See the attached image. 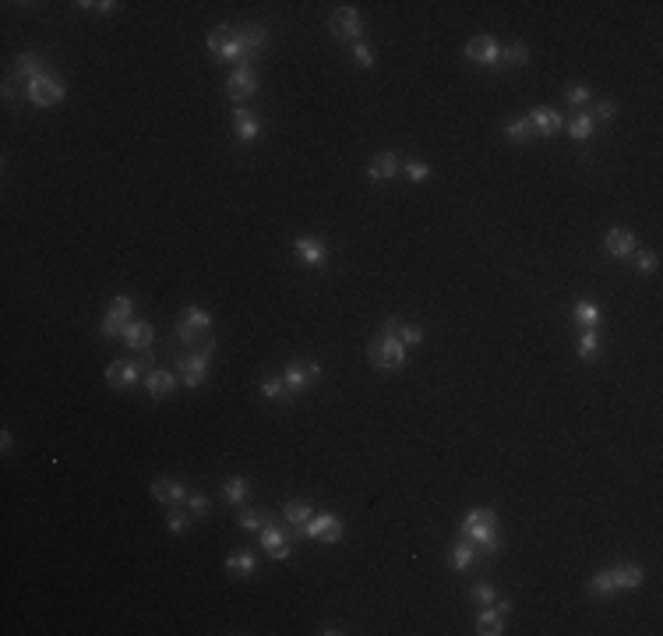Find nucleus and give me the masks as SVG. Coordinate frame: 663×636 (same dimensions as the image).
<instances>
[{
  "mask_svg": "<svg viewBox=\"0 0 663 636\" xmlns=\"http://www.w3.org/2000/svg\"><path fill=\"white\" fill-rule=\"evenodd\" d=\"M462 538H469L473 545H480L487 555L501 552V538H497V516L494 509H473L462 520Z\"/></svg>",
  "mask_w": 663,
  "mask_h": 636,
  "instance_id": "1",
  "label": "nucleus"
},
{
  "mask_svg": "<svg viewBox=\"0 0 663 636\" xmlns=\"http://www.w3.org/2000/svg\"><path fill=\"white\" fill-rule=\"evenodd\" d=\"M208 50L226 64H244L247 61L244 43H240V29H233V25H215L208 32Z\"/></svg>",
  "mask_w": 663,
  "mask_h": 636,
  "instance_id": "2",
  "label": "nucleus"
},
{
  "mask_svg": "<svg viewBox=\"0 0 663 636\" xmlns=\"http://www.w3.org/2000/svg\"><path fill=\"white\" fill-rule=\"evenodd\" d=\"M215 347H219L215 336H208V340L201 343V350H194V354H187V357H177V371L184 375V382H187L191 389L205 382V375H208V357H212Z\"/></svg>",
  "mask_w": 663,
  "mask_h": 636,
  "instance_id": "3",
  "label": "nucleus"
},
{
  "mask_svg": "<svg viewBox=\"0 0 663 636\" xmlns=\"http://www.w3.org/2000/svg\"><path fill=\"white\" fill-rule=\"evenodd\" d=\"M367 357H370L374 368H384V371H389V368H403L406 347L399 343V336H377V340H370Z\"/></svg>",
  "mask_w": 663,
  "mask_h": 636,
  "instance_id": "4",
  "label": "nucleus"
},
{
  "mask_svg": "<svg viewBox=\"0 0 663 636\" xmlns=\"http://www.w3.org/2000/svg\"><path fill=\"white\" fill-rule=\"evenodd\" d=\"M304 538L311 541H321V545H336L343 538V520L332 516V513H318L304 523Z\"/></svg>",
  "mask_w": 663,
  "mask_h": 636,
  "instance_id": "5",
  "label": "nucleus"
},
{
  "mask_svg": "<svg viewBox=\"0 0 663 636\" xmlns=\"http://www.w3.org/2000/svg\"><path fill=\"white\" fill-rule=\"evenodd\" d=\"M25 96H29V103H36V106H57V103L64 99V82L53 78V75H39V78H32V82L25 85Z\"/></svg>",
  "mask_w": 663,
  "mask_h": 636,
  "instance_id": "6",
  "label": "nucleus"
},
{
  "mask_svg": "<svg viewBox=\"0 0 663 636\" xmlns=\"http://www.w3.org/2000/svg\"><path fill=\"white\" fill-rule=\"evenodd\" d=\"M328 32L343 43H357V36L364 32V18L353 8H336L332 11V22H328Z\"/></svg>",
  "mask_w": 663,
  "mask_h": 636,
  "instance_id": "7",
  "label": "nucleus"
},
{
  "mask_svg": "<svg viewBox=\"0 0 663 636\" xmlns=\"http://www.w3.org/2000/svg\"><path fill=\"white\" fill-rule=\"evenodd\" d=\"M318 375H321V368H318L314 361H307V364H304V361H290L286 371H283V382H286L290 396H297V393H304L307 386H314Z\"/></svg>",
  "mask_w": 663,
  "mask_h": 636,
  "instance_id": "8",
  "label": "nucleus"
},
{
  "mask_svg": "<svg viewBox=\"0 0 663 636\" xmlns=\"http://www.w3.org/2000/svg\"><path fill=\"white\" fill-rule=\"evenodd\" d=\"M261 545H265V552H268L272 559H279V562L290 559V552H293V548H290V534H286L283 527H275L272 520L261 527Z\"/></svg>",
  "mask_w": 663,
  "mask_h": 636,
  "instance_id": "9",
  "label": "nucleus"
},
{
  "mask_svg": "<svg viewBox=\"0 0 663 636\" xmlns=\"http://www.w3.org/2000/svg\"><path fill=\"white\" fill-rule=\"evenodd\" d=\"M141 364L138 361H114L106 368V382L114 386V389H127V386H134L138 379H141Z\"/></svg>",
  "mask_w": 663,
  "mask_h": 636,
  "instance_id": "10",
  "label": "nucleus"
},
{
  "mask_svg": "<svg viewBox=\"0 0 663 636\" xmlns=\"http://www.w3.org/2000/svg\"><path fill=\"white\" fill-rule=\"evenodd\" d=\"M226 92H230V99H251L254 92H258V75L247 68V64H240L230 78H226Z\"/></svg>",
  "mask_w": 663,
  "mask_h": 636,
  "instance_id": "11",
  "label": "nucleus"
},
{
  "mask_svg": "<svg viewBox=\"0 0 663 636\" xmlns=\"http://www.w3.org/2000/svg\"><path fill=\"white\" fill-rule=\"evenodd\" d=\"M466 57L473 64H483V68H494L497 57H501V46H497L490 36H476L473 43H466Z\"/></svg>",
  "mask_w": 663,
  "mask_h": 636,
  "instance_id": "12",
  "label": "nucleus"
},
{
  "mask_svg": "<svg viewBox=\"0 0 663 636\" xmlns=\"http://www.w3.org/2000/svg\"><path fill=\"white\" fill-rule=\"evenodd\" d=\"M293 251H297V258H300L304 265H311V269L325 265V258H328V248H325L318 237H297V241H293Z\"/></svg>",
  "mask_w": 663,
  "mask_h": 636,
  "instance_id": "13",
  "label": "nucleus"
},
{
  "mask_svg": "<svg viewBox=\"0 0 663 636\" xmlns=\"http://www.w3.org/2000/svg\"><path fill=\"white\" fill-rule=\"evenodd\" d=\"M145 389H148L152 400H166V396L177 389V379H173L166 368H152L148 375H145Z\"/></svg>",
  "mask_w": 663,
  "mask_h": 636,
  "instance_id": "14",
  "label": "nucleus"
},
{
  "mask_svg": "<svg viewBox=\"0 0 663 636\" xmlns=\"http://www.w3.org/2000/svg\"><path fill=\"white\" fill-rule=\"evenodd\" d=\"M603 248H607V255L625 258V255H632V251H635V234H632V230H625V227H614V230H607Z\"/></svg>",
  "mask_w": 663,
  "mask_h": 636,
  "instance_id": "15",
  "label": "nucleus"
},
{
  "mask_svg": "<svg viewBox=\"0 0 663 636\" xmlns=\"http://www.w3.org/2000/svg\"><path fill=\"white\" fill-rule=\"evenodd\" d=\"M152 499L155 502H187V492L177 477H155L152 481Z\"/></svg>",
  "mask_w": 663,
  "mask_h": 636,
  "instance_id": "16",
  "label": "nucleus"
},
{
  "mask_svg": "<svg viewBox=\"0 0 663 636\" xmlns=\"http://www.w3.org/2000/svg\"><path fill=\"white\" fill-rule=\"evenodd\" d=\"M611 576H614V591H635V587H642V580H646L642 566H635V562H621V566H614Z\"/></svg>",
  "mask_w": 663,
  "mask_h": 636,
  "instance_id": "17",
  "label": "nucleus"
},
{
  "mask_svg": "<svg viewBox=\"0 0 663 636\" xmlns=\"http://www.w3.org/2000/svg\"><path fill=\"white\" fill-rule=\"evenodd\" d=\"M396 170H399V159H396L392 152H381V156H374V159H370L367 177H370V184H381V181H392V177H396Z\"/></svg>",
  "mask_w": 663,
  "mask_h": 636,
  "instance_id": "18",
  "label": "nucleus"
},
{
  "mask_svg": "<svg viewBox=\"0 0 663 636\" xmlns=\"http://www.w3.org/2000/svg\"><path fill=\"white\" fill-rule=\"evenodd\" d=\"M526 121L533 124L536 135H554V131L561 128V114H558V110H550V106H536V110H533Z\"/></svg>",
  "mask_w": 663,
  "mask_h": 636,
  "instance_id": "19",
  "label": "nucleus"
},
{
  "mask_svg": "<svg viewBox=\"0 0 663 636\" xmlns=\"http://www.w3.org/2000/svg\"><path fill=\"white\" fill-rule=\"evenodd\" d=\"M152 336H155V329L148 326V322H127V329H124V340H127V347L131 350H152Z\"/></svg>",
  "mask_w": 663,
  "mask_h": 636,
  "instance_id": "20",
  "label": "nucleus"
},
{
  "mask_svg": "<svg viewBox=\"0 0 663 636\" xmlns=\"http://www.w3.org/2000/svg\"><path fill=\"white\" fill-rule=\"evenodd\" d=\"M233 131H237L240 142H254V138L261 135V121H258L251 110H244V106H240V110L233 114Z\"/></svg>",
  "mask_w": 663,
  "mask_h": 636,
  "instance_id": "21",
  "label": "nucleus"
},
{
  "mask_svg": "<svg viewBox=\"0 0 663 636\" xmlns=\"http://www.w3.org/2000/svg\"><path fill=\"white\" fill-rule=\"evenodd\" d=\"M240 43H244V53H247V57H258V53L268 46V32H265V25H247V29H240Z\"/></svg>",
  "mask_w": 663,
  "mask_h": 636,
  "instance_id": "22",
  "label": "nucleus"
},
{
  "mask_svg": "<svg viewBox=\"0 0 663 636\" xmlns=\"http://www.w3.org/2000/svg\"><path fill=\"white\" fill-rule=\"evenodd\" d=\"M15 75L18 78H25V82H32V78H39V75H46L42 71V57L39 53H18V61H15Z\"/></svg>",
  "mask_w": 663,
  "mask_h": 636,
  "instance_id": "23",
  "label": "nucleus"
},
{
  "mask_svg": "<svg viewBox=\"0 0 663 636\" xmlns=\"http://www.w3.org/2000/svg\"><path fill=\"white\" fill-rule=\"evenodd\" d=\"M505 135L515 142V145H529L533 142V124L526 121V117H512V121H505Z\"/></svg>",
  "mask_w": 663,
  "mask_h": 636,
  "instance_id": "24",
  "label": "nucleus"
},
{
  "mask_svg": "<svg viewBox=\"0 0 663 636\" xmlns=\"http://www.w3.org/2000/svg\"><path fill=\"white\" fill-rule=\"evenodd\" d=\"M473 559H476V548H473L469 538H462L459 545H452V569H469Z\"/></svg>",
  "mask_w": 663,
  "mask_h": 636,
  "instance_id": "25",
  "label": "nucleus"
},
{
  "mask_svg": "<svg viewBox=\"0 0 663 636\" xmlns=\"http://www.w3.org/2000/svg\"><path fill=\"white\" fill-rule=\"evenodd\" d=\"M497 61H501L505 68H522L529 61V50L522 43H508V46H501V57H497Z\"/></svg>",
  "mask_w": 663,
  "mask_h": 636,
  "instance_id": "26",
  "label": "nucleus"
},
{
  "mask_svg": "<svg viewBox=\"0 0 663 636\" xmlns=\"http://www.w3.org/2000/svg\"><path fill=\"white\" fill-rule=\"evenodd\" d=\"M476 633H483V636L505 633V615H501V612H483V615L476 619Z\"/></svg>",
  "mask_w": 663,
  "mask_h": 636,
  "instance_id": "27",
  "label": "nucleus"
},
{
  "mask_svg": "<svg viewBox=\"0 0 663 636\" xmlns=\"http://www.w3.org/2000/svg\"><path fill=\"white\" fill-rule=\"evenodd\" d=\"M226 573H233V576H251V573H254V555H251V552H233V555L226 559Z\"/></svg>",
  "mask_w": 663,
  "mask_h": 636,
  "instance_id": "28",
  "label": "nucleus"
},
{
  "mask_svg": "<svg viewBox=\"0 0 663 636\" xmlns=\"http://www.w3.org/2000/svg\"><path fill=\"white\" fill-rule=\"evenodd\" d=\"M589 594H593V598H607V594H614V576H611V569H600V573H593V580H589Z\"/></svg>",
  "mask_w": 663,
  "mask_h": 636,
  "instance_id": "29",
  "label": "nucleus"
},
{
  "mask_svg": "<svg viewBox=\"0 0 663 636\" xmlns=\"http://www.w3.org/2000/svg\"><path fill=\"white\" fill-rule=\"evenodd\" d=\"M283 516H286V523H293V527H300V523H307V520L314 516V509H311L307 502H300V499H293V502H286V509H283Z\"/></svg>",
  "mask_w": 663,
  "mask_h": 636,
  "instance_id": "30",
  "label": "nucleus"
},
{
  "mask_svg": "<svg viewBox=\"0 0 663 636\" xmlns=\"http://www.w3.org/2000/svg\"><path fill=\"white\" fill-rule=\"evenodd\" d=\"M223 495H226V502H244V499L251 495L247 477H230V481L223 485Z\"/></svg>",
  "mask_w": 663,
  "mask_h": 636,
  "instance_id": "31",
  "label": "nucleus"
},
{
  "mask_svg": "<svg viewBox=\"0 0 663 636\" xmlns=\"http://www.w3.org/2000/svg\"><path fill=\"white\" fill-rule=\"evenodd\" d=\"M572 315H575V322H579L582 329H593V326L600 322V311H596V304H589V301H579Z\"/></svg>",
  "mask_w": 663,
  "mask_h": 636,
  "instance_id": "32",
  "label": "nucleus"
},
{
  "mask_svg": "<svg viewBox=\"0 0 663 636\" xmlns=\"http://www.w3.org/2000/svg\"><path fill=\"white\" fill-rule=\"evenodd\" d=\"M184 322H191L194 329H201V333H212V315L205 311V308H184Z\"/></svg>",
  "mask_w": 663,
  "mask_h": 636,
  "instance_id": "33",
  "label": "nucleus"
},
{
  "mask_svg": "<svg viewBox=\"0 0 663 636\" xmlns=\"http://www.w3.org/2000/svg\"><path fill=\"white\" fill-rule=\"evenodd\" d=\"M593 128H596V121H593V117H586V114H579V117H572L568 135H572L575 142H586V138L593 135Z\"/></svg>",
  "mask_w": 663,
  "mask_h": 636,
  "instance_id": "34",
  "label": "nucleus"
},
{
  "mask_svg": "<svg viewBox=\"0 0 663 636\" xmlns=\"http://www.w3.org/2000/svg\"><path fill=\"white\" fill-rule=\"evenodd\" d=\"M212 333H201V329H194L191 322H184V318H180V322H177V340L184 343V347H194L198 340H208Z\"/></svg>",
  "mask_w": 663,
  "mask_h": 636,
  "instance_id": "35",
  "label": "nucleus"
},
{
  "mask_svg": "<svg viewBox=\"0 0 663 636\" xmlns=\"http://www.w3.org/2000/svg\"><path fill=\"white\" fill-rule=\"evenodd\" d=\"M261 393H265V396H268V400H286V403H290V400H293V396H290V389H286V382H283V379H265V382H261Z\"/></svg>",
  "mask_w": 663,
  "mask_h": 636,
  "instance_id": "36",
  "label": "nucleus"
},
{
  "mask_svg": "<svg viewBox=\"0 0 663 636\" xmlns=\"http://www.w3.org/2000/svg\"><path fill=\"white\" fill-rule=\"evenodd\" d=\"M596 354H600V340H596L593 329H586V333L579 336V357H582V361H593Z\"/></svg>",
  "mask_w": 663,
  "mask_h": 636,
  "instance_id": "37",
  "label": "nucleus"
},
{
  "mask_svg": "<svg viewBox=\"0 0 663 636\" xmlns=\"http://www.w3.org/2000/svg\"><path fill=\"white\" fill-rule=\"evenodd\" d=\"M109 315L120 318V322H131V315H134V301H131V297H114V301H109Z\"/></svg>",
  "mask_w": 663,
  "mask_h": 636,
  "instance_id": "38",
  "label": "nucleus"
},
{
  "mask_svg": "<svg viewBox=\"0 0 663 636\" xmlns=\"http://www.w3.org/2000/svg\"><path fill=\"white\" fill-rule=\"evenodd\" d=\"M396 336H399L403 347H416V343H423V329H420V326H399Z\"/></svg>",
  "mask_w": 663,
  "mask_h": 636,
  "instance_id": "39",
  "label": "nucleus"
},
{
  "mask_svg": "<svg viewBox=\"0 0 663 636\" xmlns=\"http://www.w3.org/2000/svg\"><path fill=\"white\" fill-rule=\"evenodd\" d=\"M265 523H268L265 513H247V509H244V513L237 516V527H244V530H261Z\"/></svg>",
  "mask_w": 663,
  "mask_h": 636,
  "instance_id": "40",
  "label": "nucleus"
},
{
  "mask_svg": "<svg viewBox=\"0 0 663 636\" xmlns=\"http://www.w3.org/2000/svg\"><path fill=\"white\" fill-rule=\"evenodd\" d=\"M589 96H593V92H589V85H568V89H565V99H568L572 106L589 103Z\"/></svg>",
  "mask_w": 663,
  "mask_h": 636,
  "instance_id": "41",
  "label": "nucleus"
},
{
  "mask_svg": "<svg viewBox=\"0 0 663 636\" xmlns=\"http://www.w3.org/2000/svg\"><path fill=\"white\" fill-rule=\"evenodd\" d=\"M406 177H410L413 184H423V181L430 177V167H427V163H416V159H413V163H406Z\"/></svg>",
  "mask_w": 663,
  "mask_h": 636,
  "instance_id": "42",
  "label": "nucleus"
},
{
  "mask_svg": "<svg viewBox=\"0 0 663 636\" xmlns=\"http://www.w3.org/2000/svg\"><path fill=\"white\" fill-rule=\"evenodd\" d=\"M473 601H476V605H494L497 594H494L490 583H476V587H473Z\"/></svg>",
  "mask_w": 663,
  "mask_h": 636,
  "instance_id": "43",
  "label": "nucleus"
},
{
  "mask_svg": "<svg viewBox=\"0 0 663 636\" xmlns=\"http://www.w3.org/2000/svg\"><path fill=\"white\" fill-rule=\"evenodd\" d=\"M124 329H127V322H120V318H114L106 311V318H102V333L106 336H124Z\"/></svg>",
  "mask_w": 663,
  "mask_h": 636,
  "instance_id": "44",
  "label": "nucleus"
},
{
  "mask_svg": "<svg viewBox=\"0 0 663 636\" xmlns=\"http://www.w3.org/2000/svg\"><path fill=\"white\" fill-rule=\"evenodd\" d=\"M353 61H357L360 68H374V53H370V46H364V43H353Z\"/></svg>",
  "mask_w": 663,
  "mask_h": 636,
  "instance_id": "45",
  "label": "nucleus"
},
{
  "mask_svg": "<svg viewBox=\"0 0 663 636\" xmlns=\"http://www.w3.org/2000/svg\"><path fill=\"white\" fill-rule=\"evenodd\" d=\"M656 262H660L656 251H639V255H635V269H639V273H653Z\"/></svg>",
  "mask_w": 663,
  "mask_h": 636,
  "instance_id": "46",
  "label": "nucleus"
},
{
  "mask_svg": "<svg viewBox=\"0 0 663 636\" xmlns=\"http://www.w3.org/2000/svg\"><path fill=\"white\" fill-rule=\"evenodd\" d=\"M166 527H170L173 534H180V530L187 527V513H184V509H170V516H166Z\"/></svg>",
  "mask_w": 663,
  "mask_h": 636,
  "instance_id": "47",
  "label": "nucleus"
},
{
  "mask_svg": "<svg viewBox=\"0 0 663 636\" xmlns=\"http://www.w3.org/2000/svg\"><path fill=\"white\" fill-rule=\"evenodd\" d=\"M611 117H618V103H611V99L596 103V117L593 121H611Z\"/></svg>",
  "mask_w": 663,
  "mask_h": 636,
  "instance_id": "48",
  "label": "nucleus"
},
{
  "mask_svg": "<svg viewBox=\"0 0 663 636\" xmlns=\"http://www.w3.org/2000/svg\"><path fill=\"white\" fill-rule=\"evenodd\" d=\"M78 8L81 11H99V15H109V11H117L114 0H102V4H92V0H78Z\"/></svg>",
  "mask_w": 663,
  "mask_h": 636,
  "instance_id": "49",
  "label": "nucleus"
},
{
  "mask_svg": "<svg viewBox=\"0 0 663 636\" xmlns=\"http://www.w3.org/2000/svg\"><path fill=\"white\" fill-rule=\"evenodd\" d=\"M187 506H191V513H194V516H208V499H205V495H191V499H187Z\"/></svg>",
  "mask_w": 663,
  "mask_h": 636,
  "instance_id": "50",
  "label": "nucleus"
},
{
  "mask_svg": "<svg viewBox=\"0 0 663 636\" xmlns=\"http://www.w3.org/2000/svg\"><path fill=\"white\" fill-rule=\"evenodd\" d=\"M15 89H18V85H15V78H8V82H4V96H8V99H11V96H18Z\"/></svg>",
  "mask_w": 663,
  "mask_h": 636,
  "instance_id": "51",
  "label": "nucleus"
}]
</instances>
